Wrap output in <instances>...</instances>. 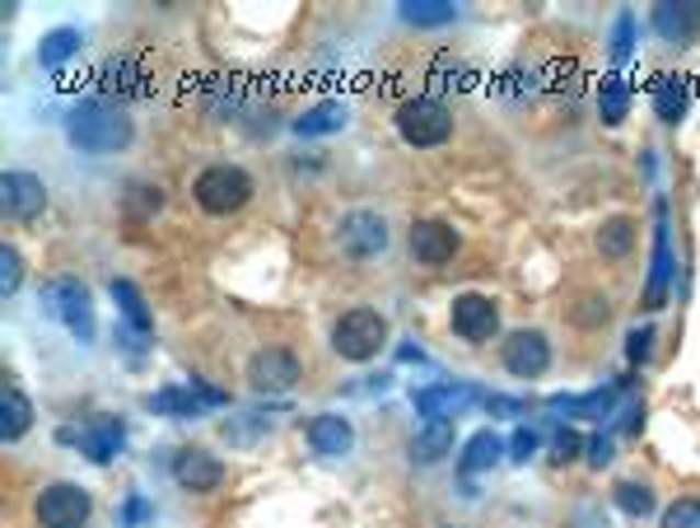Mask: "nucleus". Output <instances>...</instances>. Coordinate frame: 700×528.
I'll list each match as a JSON object with an SVG mask.
<instances>
[{"instance_id":"1","label":"nucleus","mask_w":700,"mask_h":528,"mask_svg":"<svg viewBox=\"0 0 700 528\" xmlns=\"http://www.w3.org/2000/svg\"><path fill=\"white\" fill-rule=\"evenodd\" d=\"M66 136H70V145H80L84 155H117V150L132 145L136 126H132V117H126L122 103H113V99H84V103L70 108Z\"/></svg>"},{"instance_id":"2","label":"nucleus","mask_w":700,"mask_h":528,"mask_svg":"<svg viewBox=\"0 0 700 528\" xmlns=\"http://www.w3.org/2000/svg\"><path fill=\"white\" fill-rule=\"evenodd\" d=\"M383 341H388V318H383L379 308H350V314H341L337 327H331V351L341 360H355V366L374 360L383 351Z\"/></svg>"},{"instance_id":"3","label":"nucleus","mask_w":700,"mask_h":528,"mask_svg":"<svg viewBox=\"0 0 700 528\" xmlns=\"http://www.w3.org/2000/svg\"><path fill=\"white\" fill-rule=\"evenodd\" d=\"M192 196H196V206L206 211V215H234V211L248 206L252 178L238 169V164H211V169L196 173Z\"/></svg>"},{"instance_id":"4","label":"nucleus","mask_w":700,"mask_h":528,"mask_svg":"<svg viewBox=\"0 0 700 528\" xmlns=\"http://www.w3.org/2000/svg\"><path fill=\"white\" fill-rule=\"evenodd\" d=\"M43 314L57 318L80 346L94 341V304H89V290L76 277H52L43 285Z\"/></svg>"},{"instance_id":"5","label":"nucleus","mask_w":700,"mask_h":528,"mask_svg":"<svg viewBox=\"0 0 700 528\" xmlns=\"http://www.w3.org/2000/svg\"><path fill=\"white\" fill-rule=\"evenodd\" d=\"M397 132L407 145H416V150H430V145H444L453 136V113L439 99L420 94V99H407L397 108Z\"/></svg>"},{"instance_id":"6","label":"nucleus","mask_w":700,"mask_h":528,"mask_svg":"<svg viewBox=\"0 0 700 528\" xmlns=\"http://www.w3.org/2000/svg\"><path fill=\"white\" fill-rule=\"evenodd\" d=\"M94 515V496L76 482H52L38 496V524L43 528H84Z\"/></svg>"},{"instance_id":"7","label":"nucleus","mask_w":700,"mask_h":528,"mask_svg":"<svg viewBox=\"0 0 700 528\" xmlns=\"http://www.w3.org/2000/svg\"><path fill=\"white\" fill-rule=\"evenodd\" d=\"M388 221H383L379 211H350V215H341V225H337V244H341V252L350 262H370V258H379L383 248H388Z\"/></svg>"},{"instance_id":"8","label":"nucleus","mask_w":700,"mask_h":528,"mask_svg":"<svg viewBox=\"0 0 700 528\" xmlns=\"http://www.w3.org/2000/svg\"><path fill=\"white\" fill-rule=\"evenodd\" d=\"M500 360L513 379H538L551 366V341H546V333H538V327H519V333L505 337Z\"/></svg>"},{"instance_id":"9","label":"nucleus","mask_w":700,"mask_h":528,"mask_svg":"<svg viewBox=\"0 0 700 528\" xmlns=\"http://www.w3.org/2000/svg\"><path fill=\"white\" fill-rule=\"evenodd\" d=\"M300 356L285 351V346H262L252 360H248V384L257 393H285L300 384Z\"/></svg>"},{"instance_id":"10","label":"nucleus","mask_w":700,"mask_h":528,"mask_svg":"<svg viewBox=\"0 0 700 528\" xmlns=\"http://www.w3.org/2000/svg\"><path fill=\"white\" fill-rule=\"evenodd\" d=\"M449 323L453 333L463 341H490L495 333H500V308H495L490 295H476V290H467V295H458L453 308H449Z\"/></svg>"},{"instance_id":"11","label":"nucleus","mask_w":700,"mask_h":528,"mask_svg":"<svg viewBox=\"0 0 700 528\" xmlns=\"http://www.w3.org/2000/svg\"><path fill=\"white\" fill-rule=\"evenodd\" d=\"M0 206H5L10 221H38V215L47 211V188L38 173H24L14 169L0 178Z\"/></svg>"},{"instance_id":"12","label":"nucleus","mask_w":700,"mask_h":528,"mask_svg":"<svg viewBox=\"0 0 700 528\" xmlns=\"http://www.w3.org/2000/svg\"><path fill=\"white\" fill-rule=\"evenodd\" d=\"M407 244H411V258L420 267H444V262H453V252L463 239H458V229L444 225V221H416Z\"/></svg>"},{"instance_id":"13","label":"nucleus","mask_w":700,"mask_h":528,"mask_svg":"<svg viewBox=\"0 0 700 528\" xmlns=\"http://www.w3.org/2000/svg\"><path fill=\"white\" fill-rule=\"evenodd\" d=\"M173 482L182 491H215L219 482H225V463L215 459L211 449H178V459H173Z\"/></svg>"},{"instance_id":"14","label":"nucleus","mask_w":700,"mask_h":528,"mask_svg":"<svg viewBox=\"0 0 700 528\" xmlns=\"http://www.w3.org/2000/svg\"><path fill=\"white\" fill-rule=\"evenodd\" d=\"M308 445H313V453H323V459H341V453H350V445H355V430H350L346 416L323 412L308 422Z\"/></svg>"},{"instance_id":"15","label":"nucleus","mask_w":700,"mask_h":528,"mask_svg":"<svg viewBox=\"0 0 700 528\" xmlns=\"http://www.w3.org/2000/svg\"><path fill=\"white\" fill-rule=\"evenodd\" d=\"M650 24L663 43H691L700 33V5H654Z\"/></svg>"},{"instance_id":"16","label":"nucleus","mask_w":700,"mask_h":528,"mask_svg":"<svg viewBox=\"0 0 700 528\" xmlns=\"http://www.w3.org/2000/svg\"><path fill=\"white\" fill-rule=\"evenodd\" d=\"M453 453V422H426L411 435V463H439Z\"/></svg>"},{"instance_id":"17","label":"nucleus","mask_w":700,"mask_h":528,"mask_svg":"<svg viewBox=\"0 0 700 528\" xmlns=\"http://www.w3.org/2000/svg\"><path fill=\"white\" fill-rule=\"evenodd\" d=\"M33 426V403L24 397V389H5L0 393V440H24Z\"/></svg>"},{"instance_id":"18","label":"nucleus","mask_w":700,"mask_h":528,"mask_svg":"<svg viewBox=\"0 0 700 528\" xmlns=\"http://www.w3.org/2000/svg\"><path fill=\"white\" fill-rule=\"evenodd\" d=\"M80 449H84L94 463H113V453L122 449V422H113V416L94 422V426L80 435Z\"/></svg>"},{"instance_id":"19","label":"nucleus","mask_w":700,"mask_h":528,"mask_svg":"<svg viewBox=\"0 0 700 528\" xmlns=\"http://www.w3.org/2000/svg\"><path fill=\"white\" fill-rule=\"evenodd\" d=\"M467 389H453V384H434V389H420L416 393V412H426L430 422H444V416H453V407L467 403Z\"/></svg>"},{"instance_id":"20","label":"nucleus","mask_w":700,"mask_h":528,"mask_svg":"<svg viewBox=\"0 0 700 528\" xmlns=\"http://www.w3.org/2000/svg\"><path fill=\"white\" fill-rule=\"evenodd\" d=\"M631 248H635V221H631V215H612V221H602V229H598V252H602V258H625Z\"/></svg>"},{"instance_id":"21","label":"nucleus","mask_w":700,"mask_h":528,"mask_svg":"<svg viewBox=\"0 0 700 528\" xmlns=\"http://www.w3.org/2000/svg\"><path fill=\"white\" fill-rule=\"evenodd\" d=\"M341 126H346L341 103H318V108H308L304 117H294V132L300 136H327V132H341Z\"/></svg>"},{"instance_id":"22","label":"nucleus","mask_w":700,"mask_h":528,"mask_svg":"<svg viewBox=\"0 0 700 528\" xmlns=\"http://www.w3.org/2000/svg\"><path fill=\"white\" fill-rule=\"evenodd\" d=\"M625 108H631V89H625L621 76H607L602 89H598V113H602V122H607V126L625 122Z\"/></svg>"},{"instance_id":"23","label":"nucleus","mask_w":700,"mask_h":528,"mask_svg":"<svg viewBox=\"0 0 700 528\" xmlns=\"http://www.w3.org/2000/svg\"><path fill=\"white\" fill-rule=\"evenodd\" d=\"M500 449H505V445L495 440L490 430H476L472 440H467V453H463V463H458V468H463L467 478H472V472H482V468H490L495 459H500Z\"/></svg>"},{"instance_id":"24","label":"nucleus","mask_w":700,"mask_h":528,"mask_svg":"<svg viewBox=\"0 0 700 528\" xmlns=\"http://www.w3.org/2000/svg\"><path fill=\"white\" fill-rule=\"evenodd\" d=\"M150 407H155V412H163V416H196L206 403H201L196 389L188 384V389H159V393L150 397Z\"/></svg>"},{"instance_id":"25","label":"nucleus","mask_w":700,"mask_h":528,"mask_svg":"<svg viewBox=\"0 0 700 528\" xmlns=\"http://www.w3.org/2000/svg\"><path fill=\"white\" fill-rule=\"evenodd\" d=\"M80 52V29H52L43 47H38V61L43 66H61L66 57H76Z\"/></svg>"},{"instance_id":"26","label":"nucleus","mask_w":700,"mask_h":528,"mask_svg":"<svg viewBox=\"0 0 700 528\" xmlns=\"http://www.w3.org/2000/svg\"><path fill=\"white\" fill-rule=\"evenodd\" d=\"M113 300L122 304V314H126V323H132L136 333H150V314H145V300H140V290L132 281H113Z\"/></svg>"},{"instance_id":"27","label":"nucleus","mask_w":700,"mask_h":528,"mask_svg":"<svg viewBox=\"0 0 700 528\" xmlns=\"http://www.w3.org/2000/svg\"><path fill=\"white\" fill-rule=\"evenodd\" d=\"M668 229H663V202H658V239H654V281H650V304L663 300V285H668Z\"/></svg>"},{"instance_id":"28","label":"nucleus","mask_w":700,"mask_h":528,"mask_svg":"<svg viewBox=\"0 0 700 528\" xmlns=\"http://www.w3.org/2000/svg\"><path fill=\"white\" fill-rule=\"evenodd\" d=\"M654 113L663 122H681V113H687V94H681V85L663 76L658 80V94H654Z\"/></svg>"},{"instance_id":"29","label":"nucleus","mask_w":700,"mask_h":528,"mask_svg":"<svg viewBox=\"0 0 700 528\" xmlns=\"http://www.w3.org/2000/svg\"><path fill=\"white\" fill-rule=\"evenodd\" d=\"M617 505H621L631 519H644V515L654 509V491L644 486V482H621V486H617Z\"/></svg>"},{"instance_id":"30","label":"nucleus","mask_w":700,"mask_h":528,"mask_svg":"<svg viewBox=\"0 0 700 528\" xmlns=\"http://www.w3.org/2000/svg\"><path fill=\"white\" fill-rule=\"evenodd\" d=\"M20 281H24V262H20V252L5 244V248H0V295H14Z\"/></svg>"},{"instance_id":"31","label":"nucleus","mask_w":700,"mask_h":528,"mask_svg":"<svg viewBox=\"0 0 700 528\" xmlns=\"http://www.w3.org/2000/svg\"><path fill=\"white\" fill-rule=\"evenodd\" d=\"M411 24H449L453 20V5H444V0H420V5H407L402 10Z\"/></svg>"},{"instance_id":"32","label":"nucleus","mask_w":700,"mask_h":528,"mask_svg":"<svg viewBox=\"0 0 700 528\" xmlns=\"http://www.w3.org/2000/svg\"><path fill=\"white\" fill-rule=\"evenodd\" d=\"M663 528H700V501L696 496H681L668 515H663Z\"/></svg>"},{"instance_id":"33","label":"nucleus","mask_w":700,"mask_h":528,"mask_svg":"<svg viewBox=\"0 0 700 528\" xmlns=\"http://www.w3.org/2000/svg\"><path fill=\"white\" fill-rule=\"evenodd\" d=\"M126 206H132L136 215H150L163 206V192L159 188H132V196H126Z\"/></svg>"},{"instance_id":"34","label":"nucleus","mask_w":700,"mask_h":528,"mask_svg":"<svg viewBox=\"0 0 700 528\" xmlns=\"http://www.w3.org/2000/svg\"><path fill=\"white\" fill-rule=\"evenodd\" d=\"M509 449H513V459H519V463H528V459H532V449H538V435H532V430H513Z\"/></svg>"},{"instance_id":"35","label":"nucleus","mask_w":700,"mask_h":528,"mask_svg":"<svg viewBox=\"0 0 700 528\" xmlns=\"http://www.w3.org/2000/svg\"><path fill=\"white\" fill-rule=\"evenodd\" d=\"M631 29H635V20H631V14H621V20H617V57H625V52H631Z\"/></svg>"},{"instance_id":"36","label":"nucleus","mask_w":700,"mask_h":528,"mask_svg":"<svg viewBox=\"0 0 700 528\" xmlns=\"http://www.w3.org/2000/svg\"><path fill=\"white\" fill-rule=\"evenodd\" d=\"M575 453H579V435H575V430H561V435H556V459L569 463Z\"/></svg>"},{"instance_id":"37","label":"nucleus","mask_w":700,"mask_h":528,"mask_svg":"<svg viewBox=\"0 0 700 528\" xmlns=\"http://www.w3.org/2000/svg\"><path fill=\"white\" fill-rule=\"evenodd\" d=\"M607 459H612V440H602V435H598V440H588V463L602 468Z\"/></svg>"},{"instance_id":"38","label":"nucleus","mask_w":700,"mask_h":528,"mask_svg":"<svg viewBox=\"0 0 700 528\" xmlns=\"http://www.w3.org/2000/svg\"><path fill=\"white\" fill-rule=\"evenodd\" d=\"M650 341H654L650 327H644V333H631V360H644V356H650Z\"/></svg>"}]
</instances>
